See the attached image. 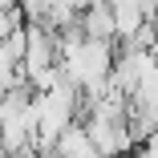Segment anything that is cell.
Listing matches in <instances>:
<instances>
[{
  "instance_id": "2",
  "label": "cell",
  "mask_w": 158,
  "mask_h": 158,
  "mask_svg": "<svg viewBox=\"0 0 158 158\" xmlns=\"http://www.w3.org/2000/svg\"><path fill=\"white\" fill-rule=\"evenodd\" d=\"M81 33L85 37H98V41H118V20H114V8L110 0H89L77 16Z\"/></svg>"
},
{
  "instance_id": "3",
  "label": "cell",
  "mask_w": 158,
  "mask_h": 158,
  "mask_svg": "<svg viewBox=\"0 0 158 158\" xmlns=\"http://www.w3.org/2000/svg\"><path fill=\"white\" fill-rule=\"evenodd\" d=\"M24 28V8H0V41Z\"/></svg>"
},
{
  "instance_id": "1",
  "label": "cell",
  "mask_w": 158,
  "mask_h": 158,
  "mask_svg": "<svg viewBox=\"0 0 158 158\" xmlns=\"http://www.w3.org/2000/svg\"><path fill=\"white\" fill-rule=\"evenodd\" d=\"M85 130L93 138V146H98L106 158H118L134 146L130 138V126H126V118H106V114H89L85 118Z\"/></svg>"
},
{
  "instance_id": "4",
  "label": "cell",
  "mask_w": 158,
  "mask_h": 158,
  "mask_svg": "<svg viewBox=\"0 0 158 158\" xmlns=\"http://www.w3.org/2000/svg\"><path fill=\"white\" fill-rule=\"evenodd\" d=\"M150 53H154V61H158V16H154V45H150Z\"/></svg>"
}]
</instances>
